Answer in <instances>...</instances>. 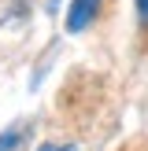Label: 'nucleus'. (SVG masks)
<instances>
[{"mask_svg":"<svg viewBox=\"0 0 148 151\" xmlns=\"http://www.w3.org/2000/svg\"><path fill=\"white\" fill-rule=\"evenodd\" d=\"M137 4V19H141V26L148 29V0H133Z\"/></svg>","mask_w":148,"mask_h":151,"instance_id":"3","label":"nucleus"},{"mask_svg":"<svg viewBox=\"0 0 148 151\" xmlns=\"http://www.w3.org/2000/svg\"><path fill=\"white\" fill-rule=\"evenodd\" d=\"M104 0H70V11H67V29L70 33H81L85 26H93V19L100 15Z\"/></svg>","mask_w":148,"mask_h":151,"instance_id":"1","label":"nucleus"},{"mask_svg":"<svg viewBox=\"0 0 148 151\" xmlns=\"http://www.w3.org/2000/svg\"><path fill=\"white\" fill-rule=\"evenodd\" d=\"M37 151H74V147H70V144H41Z\"/></svg>","mask_w":148,"mask_h":151,"instance_id":"4","label":"nucleus"},{"mask_svg":"<svg viewBox=\"0 0 148 151\" xmlns=\"http://www.w3.org/2000/svg\"><path fill=\"white\" fill-rule=\"evenodd\" d=\"M26 140V125H15V129H4L0 133V151H15Z\"/></svg>","mask_w":148,"mask_h":151,"instance_id":"2","label":"nucleus"}]
</instances>
